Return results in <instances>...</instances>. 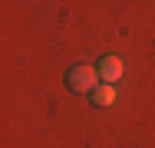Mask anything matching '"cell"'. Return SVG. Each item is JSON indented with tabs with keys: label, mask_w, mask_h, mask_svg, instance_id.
Returning <instances> with one entry per match:
<instances>
[{
	"label": "cell",
	"mask_w": 155,
	"mask_h": 148,
	"mask_svg": "<svg viewBox=\"0 0 155 148\" xmlns=\"http://www.w3.org/2000/svg\"><path fill=\"white\" fill-rule=\"evenodd\" d=\"M96 72H99V82H116V79H122V72H125V66H122V59L119 56H102L99 59V66H96Z\"/></svg>",
	"instance_id": "obj_2"
},
{
	"label": "cell",
	"mask_w": 155,
	"mask_h": 148,
	"mask_svg": "<svg viewBox=\"0 0 155 148\" xmlns=\"http://www.w3.org/2000/svg\"><path fill=\"white\" fill-rule=\"evenodd\" d=\"M89 99H93V105H112V102H116V89L109 86V82H99Z\"/></svg>",
	"instance_id": "obj_3"
},
{
	"label": "cell",
	"mask_w": 155,
	"mask_h": 148,
	"mask_svg": "<svg viewBox=\"0 0 155 148\" xmlns=\"http://www.w3.org/2000/svg\"><path fill=\"white\" fill-rule=\"evenodd\" d=\"M66 86L73 89V92H93L99 86L96 66H69L66 69Z\"/></svg>",
	"instance_id": "obj_1"
}]
</instances>
